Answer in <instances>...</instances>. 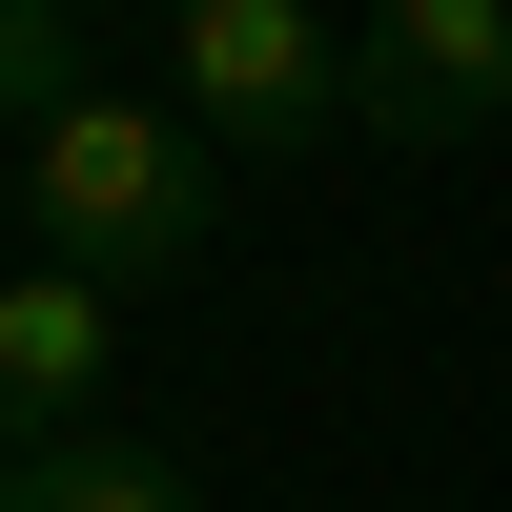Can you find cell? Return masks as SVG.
Masks as SVG:
<instances>
[{"label":"cell","instance_id":"cell-1","mask_svg":"<svg viewBox=\"0 0 512 512\" xmlns=\"http://www.w3.org/2000/svg\"><path fill=\"white\" fill-rule=\"evenodd\" d=\"M0 185H21V246L82 267V287H164V267H205V226H226V144H205L185 103H144V82L62 103L41 144H0Z\"/></svg>","mask_w":512,"mask_h":512},{"label":"cell","instance_id":"cell-2","mask_svg":"<svg viewBox=\"0 0 512 512\" xmlns=\"http://www.w3.org/2000/svg\"><path fill=\"white\" fill-rule=\"evenodd\" d=\"M164 103L226 164H308L349 123V41H328V0H185L164 21Z\"/></svg>","mask_w":512,"mask_h":512},{"label":"cell","instance_id":"cell-3","mask_svg":"<svg viewBox=\"0 0 512 512\" xmlns=\"http://www.w3.org/2000/svg\"><path fill=\"white\" fill-rule=\"evenodd\" d=\"M349 123L369 144H472V123H512V0H369L349 21Z\"/></svg>","mask_w":512,"mask_h":512},{"label":"cell","instance_id":"cell-4","mask_svg":"<svg viewBox=\"0 0 512 512\" xmlns=\"http://www.w3.org/2000/svg\"><path fill=\"white\" fill-rule=\"evenodd\" d=\"M103 369H123V287H82V267H0V472H41V451L103 410Z\"/></svg>","mask_w":512,"mask_h":512},{"label":"cell","instance_id":"cell-5","mask_svg":"<svg viewBox=\"0 0 512 512\" xmlns=\"http://www.w3.org/2000/svg\"><path fill=\"white\" fill-rule=\"evenodd\" d=\"M0 512H205V492H185V451H144V431H62L41 472H0Z\"/></svg>","mask_w":512,"mask_h":512},{"label":"cell","instance_id":"cell-6","mask_svg":"<svg viewBox=\"0 0 512 512\" xmlns=\"http://www.w3.org/2000/svg\"><path fill=\"white\" fill-rule=\"evenodd\" d=\"M62 103H103V41H82L62 0H0V144H41Z\"/></svg>","mask_w":512,"mask_h":512}]
</instances>
